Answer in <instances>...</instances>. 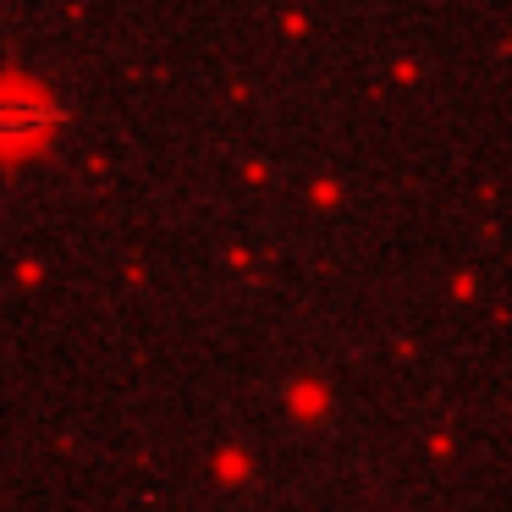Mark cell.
I'll return each instance as SVG.
<instances>
[{"mask_svg":"<svg viewBox=\"0 0 512 512\" xmlns=\"http://www.w3.org/2000/svg\"><path fill=\"white\" fill-rule=\"evenodd\" d=\"M50 122H56V111L39 94H28V89L0 94V144H34Z\"/></svg>","mask_w":512,"mask_h":512,"instance_id":"6da1fadb","label":"cell"}]
</instances>
